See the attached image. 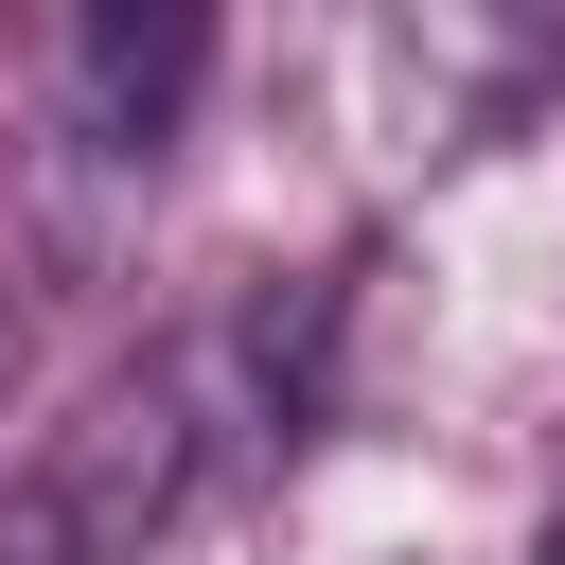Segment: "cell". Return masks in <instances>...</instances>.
<instances>
[{"label":"cell","instance_id":"7a4b0ae2","mask_svg":"<svg viewBox=\"0 0 565 565\" xmlns=\"http://www.w3.org/2000/svg\"><path fill=\"white\" fill-rule=\"evenodd\" d=\"M530 565H565V530H547V547H530Z\"/></svg>","mask_w":565,"mask_h":565},{"label":"cell","instance_id":"6da1fadb","mask_svg":"<svg viewBox=\"0 0 565 565\" xmlns=\"http://www.w3.org/2000/svg\"><path fill=\"white\" fill-rule=\"evenodd\" d=\"M0 565H88V547H71V530H53V512H35V530H18V547H0Z\"/></svg>","mask_w":565,"mask_h":565}]
</instances>
